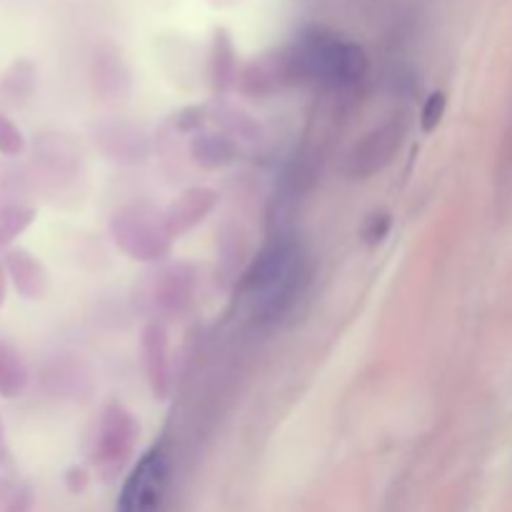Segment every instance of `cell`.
I'll return each mask as SVG.
<instances>
[{
  "instance_id": "18",
  "label": "cell",
  "mask_w": 512,
  "mask_h": 512,
  "mask_svg": "<svg viewBox=\"0 0 512 512\" xmlns=\"http://www.w3.org/2000/svg\"><path fill=\"white\" fill-rule=\"evenodd\" d=\"M445 108H448V98H445V93L435 90V93L428 95V100H425L423 105V113H420L423 133H433V130H438V125L443 123Z\"/></svg>"
},
{
  "instance_id": "3",
  "label": "cell",
  "mask_w": 512,
  "mask_h": 512,
  "mask_svg": "<svg viewBox=\"0 0 512 512\" xmlns=\"http://www.w3.org/2000/svg\"><path fill=\"white\" fill-rule=\"evenodd\" d=\"M110 235L128 258L140 263H160L173 250V238L165 228L163 213L145 203L115 210L110 218Z\"/></svg>"
},
{
  "instance_id": "7",
  "label": "cell",
  "mask_w": 512,
  "mask_h": 512,
  "mask_svg": "<svg viewBox=\"0 0 512 512\" xmlns=\"http://www.w3.org/2000/svg\"><path fill=\"white\" fill-rule=\"evenodd\" d=\"M405 128L393 123H385L383 128L373 130V133L365 135L358 145L350 153L348 173L355 175V178H368V175L378 173L385 165L393 160V155L398 153L400 143H403Z\"/></svg>"
},
{
  "instance_id": "6",
  "label": "cell",
  "mask_w": 512,
  "mask_h": 512,
  "mask_svg": "<svg viewBox=\"0 0 512 512\" xmlns=\"http://www.w3.org/2000/svg\"><path fill=\"white\" fill-rule=\"evenodd\" d=\"M140 355L148 388L155 400H165L170 395L173 375H170V340L168 328L160 320H150L140 335Z\"/></svg>"
},
{
  "instance_id": "4",
  "label": "cell",
  "mask_w": 512,
  "mask_h": 512,
  "mask_svg": "<svg viewBox=\"0 0 512 512\" xmlns=\"http://www.w3.org/2000/svg\"><path fill=\"white\" fill-rule=\"evenodd\" d=\"M170 478V458L163 445L145 450L120 490L115 512H160Z\"/></svg>"
},
{
  "instance_id": "19",
  "label": "cell",
  "mask_w": 512,
  "mask_h": 512,
  "mask_svg": "<svg viewBox=\"0 0 512 512\" xmlns=\"http://www.w3.org/2000/svg\"><path fill=\"white\" fill-rule=\"evenodd\" d=\"M388 230H390V215L375 213V215H370V220H368V225H365L363 235H365V240H368L370 245H375V243H380L385 235H388Z\"/></svg>"
},
{
  "instance_id": "14",
  "label": "cell",
  "mask_w": 512,
  "mask_h": 512,
  "mask_svg": "<svg viewBox=\"0 0 512 512\" xmlns=\"http://www.w3.org/2000/svg\"><path fill=\"white\" fill-rule=\"evenodd\" d=\"M100 145L113 160H128V163H140L148 155V140L140 130L128 128V125H110L100 133Z\"/></svg>"
},
{
  "instance_id": "8",
  "label": "cell",
  "mask_w": 512,
  "mask_h": 512,
  "mask_svg": "<svg viewBox=\"0 0 512 512\" xmlns=\"http://www.w3.org/2000/svg\"><path fill=\"white\" fill-rule=\"evenodd\" d=\"M218 198L220 195L213 188H188L185 193H180L163 213L170 238H180L195 225L203 223L218 208Z\"/></svg>"
},
{
  "instance_id": "15",
  "label": "cell",
  "mask_w": 512,
  "mask_h": 512,
  "mask_svg": "<svg viewBox=\"0 0 512 512\" xmlns=\"http://www.w3.org/2000/svg\"><path fill=\"white\" fill-rule=\"evenodd\" d=\"M30 383V368L23 355L10 343L0 340V398H18Z\"/></svg>"
},
{
  "instance_id": "9",
  "label": "cell",
  "mask_w": 512,
  "mask_h": 512,
  "mask_svg": "<svg viewBox=\"0 0 512 512\" xmlns=\"http://www.w3.org/2000/svg\"><path fill=\"white\" fill-rule=\"evenodd\" d=\"M283 83H290L288 70H285L283 50L263 55L250 63H245L238 73V90L248 98H268Z\"/></svg>"
},
{
  "instance_id": "2",
  "label": "cell",
  "mask_w": 512,
  "mask_h": 512,
  "mask_svg": "<svg viewBox=\"0 0 512 512\" xmlns=\"http://www.w3.org/2000/svg\"><path fill=\"white\" fill-rule=\"evenodd\" d=\"M310 265L298 240L280 235L273 238L243 275V290L253 295L260 318L278 320L295 305L308 285Z\"/></svg>"
},
{
  "instance_id": "16",
  "label": "cell",
  "mask_w": 512,
  "mask_h": 512,
  "mask_svg": "<svg viewBox=\"0 0 512 512\" xmlns=\"http://www.w3.org/2000/svg\"><path fill=\"white\" fill-rule=\"evenodd\" d=\"M35 210L25 205H0V253H8V245L33 223Z\"/></svg>"
},
{
  "instance_id": "22",
  "label": "cell",
  "mask_w": 512,
  "mask_h": 512,
  "mask_svg": "<svg viewBox=\"0 0 512 512\" xmlns=\"http://www.w3.org/2000/svg\"><path fill=\"white\" fill-rule=\"evenodd\" d=\"M5 298H8V270L0 263V308L5 305Z\"/></svg>"
},
{
  "instance_id": "12",
  "label": "cell",
  "mask_w": 512,
  "mask_h": 512,
  "mask_svg": "<svg viewBox=\"0 0 512 512\" xmlns=\"http://www.w3.org/2000/svg\"><path fill=\"white\" fill-rule=\"evenodd\" d=\"M193 270L188 265H173L165 273H160L158 285H155V303L163 313L180 315L193 300Z\"/></svg>"
},
{
  "instance_id": "23",
  "label": "cell",
  "mask_w": 512,
  "mask_h": 512,
  "mask_svg": "<svg viewBox=\"0 0 512 512\" xmlns=\"http://www.w3.org/2000/svg\"><path fill=\"white\" fill-rule=\"evenodd\" d=\"M213 8H233V5H238L240 0H208Z\"/></svg>"
},
{
  "instance_id": "1",
  "label": "cell",
  "mask_w": 512,
  "mask_h": 512,
  "mask_svg": "<svg viewBox=\"0 0 512 512\" xmlns=\"http://www.w3.org/2000/svg\"><path fill=\"white\" fill-rule=\"evenodd\" d=\"M290 83H320L328 88H350L368 73V55L353 40L313 25L283 48Z\"/></svg>"
},
{
  "instance_id": "20",
  "label": "cell",
  "mask_w": 512,
  "mask_h": 512,
  "mask_svg": "<svg viewBox=\"0 0 512 512\" xmlns=\"http://www.w3.org/2000/svg\"><path fill=\"white\" fill-rule=\"evenodd\" d=\"M203 115H205V110L198 108V105H190V108L180 110L178 128L185 130V133H193V130H198L200 123H203Z\"/></svg>"
},
{
  "instance_id": "17",
  "label": "cell",
  "mask_w": 512,
  "mask_h": 512,
  "mask_svg": "<svg viewBox=\"0 0 512 512\" xmlns=\"http://www.w3.org/2000/svg\"><path fill=\"white\" fill-rule=\"evenodd\" d=\"M25 148H28V143H25V135L20 133L18 125L8 115L0 113V155L3 158H20Z\"/></svg>"
},
{
  "instance_id": "13",
  "label": "cell",
  "mask_w": 512,
  "mask_h": 512,
  "mask_svg": "<svg viewBox=\"0 0 512 512\" xmlns=\"http://www.w3.org/2000/svg\"><path fill=\"white\" fill-rule=\"evenodd\" d=\"M190 158L203 170H223L238 160V145L225 133H195L190 140Z\"/></svg>"
},
{
  "instance_id": "10",
  "label": "cell",
  "mask_w": 512,
  "mask_h": 512,
  "mask_svg": "<svg viewBox=\"0 0 512 512\" xmlns=\"http://www.w3.org/2000/svg\"><path fill=\"white\" fill-rule=\"evenodd\" d=\"M3 265L8 270L10 283L25 300H40L48 293V270L33 253L23 248H10L5 253Z\"/></svg>"
},
{
  "instance_id": "21",
  "label": "cell",
  "mask_w": 512,
  "mask_h": 512,
  "mask_svg": "<svg viewBox=\"0 0 512 512\" xmlns=\"http://www.w3.org/2000/svg\"><path fill=\"white\" fill-rule=\"evenodd\" d=\"M10 463V448H8V430H5L3 413H0V465Z\"/></svg>"
},
{
  "instance_id": "11",
  "label": "cell",
  "mask_w": 512,
  "mask_h": 512,
  "mask_svg": "<svg viewBox=\"0 0 512 512\" xmlns=\"http://www.w3.org/2000/svg\"><path fill=\"white\" fill-rule=\"evenodd\" d=\"M238 53H235L233 35L225 28L213 30V40H210V55H208V75L210 85L218 95H225L228 90L235 88L238 83Z\"/></svg>"
},
{
  "instance_id": "5",
  "label": "cell",
  "mask_w": 512,
  "mask_h": 512,
  "mask_svg": "<svg viewBox=\"0 0 512 512\" xmlns=\"http://www.w3.org/2000/svg\"><path fill=\"white\" fill-rule=\"evenodd\" d=\"M138 423L125 405L108 403L93 438V463L105 473H115L130 458L138 440Z\"/></svg>"
}]
</instances>
